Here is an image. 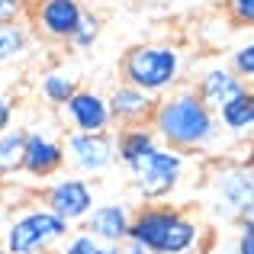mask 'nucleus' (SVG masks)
Returning <instances> with one entry per match:
<instances>
[{
    "instance_id": "3",
    "label": "nucleus",
    "mask_w": 254,
    "mask_h": 254,
    "mask_svg": "<svg viewBox=\"0 0 254 254\" xmlns=\"http://www.w3.org/2000/svg\"><path fill=\"white\" fill-rule=\"evenodd\" d=\"M71 235V225L45 206H23L3 229L6 254H49Z\"/></svg>"
},
{
    "instance_id": "12",
    "label": "nucleus",
    "mask_w": 254,
    "mask_h": 254,
    "mask_svg": "<svg viewBox=\"0 0 254 254\" xmlns=\"http://www.w3.org/2000/svg\"><path fill=\"white\" fill-rule=\"evenodd\" d=\"M64 168V148L55 135L49 132H26V142H23V168L29 177L45 180V177H55L58 171Z\"/></svg>"
},
{
    "instance_id": "4",
    "label": "nucleus",
    "mask_w": 254,
    "mask_h": 254,
    "mask_svg": "<svg viewBox=\"0 0 254 254\" xmlns=\"http://www.w3.org/2000/svg\"><path fill=\"white\" fill-rule=\"evenodd\" d=\"M180 68H184L180 64V52L174 45H164V42L135 45L123 58V81L151 93V97H164L168 90L177 87Z\"/></svg>"
},
{
    "instance_id": "9",
    "label": "nucleus",
    "mask_w": 254,
    "mask_h": 254,
    "mask_svg": "<svg viewBox=\"0 0 254 254\" xmlns=\"http://www.w3.org/2000/svg\"><path fill=\"white\" fill-rule=\"evenodd\" d=\"M84 16L81 0H36L29 19H32V32H39L49 42H68L74 36L77 23Z\"/></svg>"
},
{
    "instance_id": "28",
    "label": "nucleus",
    "mask_w": 254,
    "mask_h": 254,
    "mask_svg": "<svg viewBox=\"0 0 254 254\" xmlns=\"http://www.w3.org/2000/svg\"><path fill=\"white\" fill-rule=\"evenodd\" d=\"M93 254H119V245H103V242H100Z\"/></svg>"
},
{
    "instance_id": "20",
    "label": "nucleus",
    "mask_w": 254,
    "mask_h": 254,
    "mask_svg": "<svg viewBox=\"0 0 254 254\" xmlns=\"http://www.w3.org/2000/svg\"><path fill=\"white\" fill-rule=\"evenodd\" d=\"M97 36H100V19L93 16V13H87V10H84V16H81V23H77L74 36L68 39V45H74L77 52H87V49H93Z\"/></svg>"
},
{
    "instance_id": "24",
    "label": "nucleus",
    "mask_w": 254,
    "mask_h": 254,
    "mask_svg": "<svg viewBox=\"0 0 254 254\" xmlns=\"http://www.w3.org/2000/svg\"><path fill=\"white\" fill-rule=\"evenodd\" d=\"M29 6L26 0H0V23H16V19H26Z\"/></svg>"
},
{
    "instance_id": "1",
    "label": "nucleus",
    "mask_w": 254,
    "mask_h": 254,
    "mask_svg": "<svg viewBox=\"0 0 254 254\" xmlns=\"http://www.w3.org/2000/svg\"><path fill=\"white\" fill-rule=\"evenodd\" d=\"M148 126L161 145H168L174 151H184V155L212 148L219 138L216 113L196 97L193 87H177V90L164 93L155 103Z\"/></svg>"
},
{
    "instance_id": "27",
    "label": "nucleus",
    "mask_w": 254,
    "mask_h": 254,
    "mask_svg": "<svg viewBox=\"0 0 254 254\" xmlns=\"http://www.w3.org/2000/svg\"><path fill=\"white\" fill-rule=\"evenodd\" d=\"M119 254H151V251H145L142 245H135V242H123L119 245Z\"/></svg>"
},
{
    "instance_id": "19",
    "label": "nucleus",
    "mask_w": 254,
    "mask_h": 254,
    "mask_svg": "<svg viewBox=\"0 0 254 254\" xmlns=\"http://www.w3.org/2000/svg\"><path fill=\"white\" fill-rule=\"evenodd\" d=\"M74 90H77L74 77L64 74V71H49V74L39 81V93H42V100H45V103H52V106H62Z\"/></svg>"
},
{
    "instance_id": "25",
    "label": "nucleus",
    "mask_w": 254,
    "mask_h": 254,
    "mask_svg": "<svg viewBox=\"0 0 254 254\" xmlns=\"http://www.w3.org/2000/svg\"><path fill=\"white\" fill-rule=\"evenodd\" d=\"M238 254H254V222L248 219H238Z\"/></svg>"
},
{
    "instance_id": "10",
    "label": "nucleus",
    "mask_w": 254,
    "mask_h": 254,
    "mask_svg": "<svg viewBox=\"0 0 254 254\" xmlns=\"http://www.w3.org/2000/svg\"><path fill=\"white\" fill-rule=\"evenodd\" d=\"M62 119L71 126V132H110L113 119H110V106L106 97L97 90L77 87L62 106H58Z\"/></svg>"
},
{
    "instance_id": "8",
    "label": "nucleus",
    "mask_w": 254,
    "mask_h": 254,
    "mask_svg": "<svg viewBox=\"0 0 254 254\" xmlns=\"http://www.w3.org/2000/svg\"><path fill=\"white\" fill-rule=\"evenodd\" d=\"M42 206L52 209L55 216H62L68 225H77V222H84L87 212L97 206V196H93V187H90L87 177L62 174V177H55L42 190Z\"/></svg>"
},
{
    "instance_id": "11",
    "label": "nucleus",
    "mask_w": 254,
    "mask_h": 254,
    "mask_svg": "<svg viewBox=\"0 0 254 254\" xmlns=\"http://www.w3.org/2000/svg\"><path fill=\"white\" fill-rule=\"evenodd\" d=\"M155 103H158V97H151V93L138 90V87H132L126 81L116 84L110 90V97H106L110 119H113V126H119V129H129V126H148L151 113H155Z\"/></svg>"
},
{
    "instance_id": "5",
    "label": "nucleus",
    "mask_w": 254,
    "mask_h": 254,
    "mask_svg": "<svg viewBox=\"0 0 254 254\" xmlns=\"http://www.w3.org/2000/svg\"><path fill=\"white\" fill-rule=\"evenodd\" d=\"M129 174H132L135 193L145 199V203H164V199L180 187V180H184L187 155L158 142L145 158H138L135 168H129Z\"/></svg>"
},
{
    "instance_id": "13",
    "label": "nucleus",
    "mask_w": 254,
    "mask_h": 254,
    "mask_svg": "<svg viewBox=\"0 0 254 254\" xmlns=\"http://www.w3.org/2000/svg\"><path fill=\"white\" fill-rule=\"evenodd\" d=\"M129 222H132L129 203H100L87 212L84 232L103 245H123L126 235H129Z\"/></svg>"
},
{
    "instance_id": "22",
    "label": "nucleus",
    "mask_w": 254,
    "mask_h": 254,
    "mask_svg": "<svg viewBox=\"0 0 254 254\" xmlns=\"http://www.w3.org/2000/svg\"><path fill=\"white\" fill-rule=\"evenodd\" d=\"M232 71H235L242 81H251L254 77V42H245L235 49L232 55Z\"/></svg>"
},
{
    "instance_id": "26",
    "label": "nucleus",
    "mask_w": 254,
    "mask_h": 254,
    "mask_svg": "<svg viewBox=\"0 0 254 254\" xmlns=\"http://www.w3.org/2000/svg\"><path fill=\"white\" fill-rule=\"evenodd\" d=\"M10 123H13V97L0 90V132L10 129Z\"/></svg>"
},
{
    "instance_id": "6",
    "label": "nucleus",
    "mask_w": 254,
    "mask_h": 254,
    "mask_svg": "<svg viewBox=\"0 0 254 254\" xmlns=\"http://www.w3.org/2000/svg\"><path fill=\"white\" fill-rule=\"evenodd\" d=\"M64 168L77 177H100L116 161V135L113 132H68L62 142Z\"/></svg>"
},
{
    "instance_id": "29",
    "label": "nucleus",
    "mask_w": 254,
    "mask_h": 254,
    "mask_svg": "<svg viewBox=\"0 0 254 254\" xmlns=\"http://www.w3.org/2000/svg\"><path fill=\"white\" fill-rule=\"evenodd\" d=\"M0 254H6V248H3V245H0Z\"/></svg>"
},
{
    "instance_id": "18",
    "label": "nucleus",
    "mask_w": 254,
    "mask_h": 254,
    "mask_svg": "<svg viewBox=\"0 0 254 254\" xmlns=\"http://www.w3.org/2000/svg\"><path fill=\"white\" fill-rule=\"evenodd\" d=\"M23 142H26V129H3L0 132V180L13 177L23 168Z\"/></svg>"
},
{
    "instance_id": "14",
    "label": "nucleus",
    "mask_w": 254,
    "mask_h": 254,
    "mask_svg": "<svg viewBox=\"0 0 254 254\" xmlns=\"http://www.w3.org/2000/svg\"><path fill=\"white\" fill-rule=\"evenodd\" d=\"M193 90H196V97L203 100L212 113H216L222 103H229L232 97H238V93L248 90V81H242L232 68L216 64V68H206L203 74H199V81H196Z\"/></svg>"
},
{
    "instance_id": "2",
    "label": "nucleus",
    "mask_w": 254,
    "mask_h": 254,
    "mask_svg": "<svg viewBox=\"0 0 254 254\" xmlns=\"http://www.w3.org/2000/svg\"><path fill=\"white\" fill-rule=\"evenodd\" d=\"M203 238V225L190 212L164 203H148L132 212L126 242L142 245L151 254H190Z\"/></svg>"
},
{
    "instance_id": "15",
    "label": "nucleus",
    "mask_w": 254,
    "mask_h": 254,
    "mask_svg": "<svg viewBox=\"0 0 254 254\" xmlns=\"http://www.w3.org/2000/svg\"><path fill=\"white\" fill-rule=\"evenodd\" d=\"M216 123L235 138H248L251 135V129H254V93H251V87L245 93H238V97H232L229 103L219 106Z\"/></svg>"
},
{
    "instance_id": "23",
    "label": "nucleus",
    "mask_w": 254,
    "mask_h": 254,
    "mask_svg": "<svg viewBox=\"0 0 254 254\" xmlns=\"http://www.w3.org/2000/svg\"><path fill=\"white\" fill-rule=\"evenodd\" d=\"M225 10H229L232 23L251 29V23H254V0H225Z\"/></svg>"
},
{
    "instance_id": "17",
    "label": "nucleus",
    "mask_w": 254,
    "mask_h": 254,
    "mask_svg": "<svg viewBox=\"0 0 254 254\" xmlns=\"http://www.w3.org/2000/svg\"><path fill=\"white\" fill-rule=\"evenodd\" d=\"M32 42H36V32H32V26H26L23 19H16V23H0V68L23 62V58L29 55Z\"/></svg>"
},
{
    "instance_id": "16",
    "label": "nucleus",
    "mask_w": 254,
    "mask_h": 254,
    "mask_svg": "<svg viewBox=\"0 0 254 254\" xmlns=\"http://www.w3.org/2000/svg\"><path fill=\"white\" fill-rule=\"evenodd\" d=\"M155 145H158V138H155V132H151V126H129V129H123L116 135V161L129 171V168H135L138 158H145Z\"/></svg>"
},
{
    "instance_id": "7",
    "label": "nucleus",
    "mask_w": 254,
    "mask_h": 254,
    "mask_svg": "<svg viewBox=\"0 0 254 254\" xmlns=\"http://www.w3.org/2000/svg\"><path fill=\"white\" fill-rule=\"evenodd\" d=\"M216 212L225 219H248L254 212V177L251 164H229V168L216 171L209 184Z\"/></svg>"
},
{
    "instance_id": "21",
    "label": "nucleus",
    "mask_w": 254,
    "mask_h": 254,
    "mask_svg": "<svg viewBox=\"0 0 254 254\" xmlns=\"http://www.w3.org/2000/svg\"><path fill=\"white\" fill-rule=\"evenodd\" d=\"M97 245L100 242H97V238H90L87 232H71V235L58 245L55 254H93V251H97Z\"/></svg>"
}]
</instances>
